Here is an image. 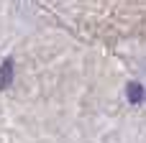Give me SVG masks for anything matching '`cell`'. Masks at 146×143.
<instances>
[{"label": "cell", "instance_id": "7a4b0ae2", "mask_svg": "<svg viewBox=\"0 0 146 143\" xmlns=\"http://www.w3.org/2000/svg\"><path fill=\"white\" fill-rule=\"evenodd\" d=\"M126 95H128V102H133V105H141V102H144V87H141V82H131Z\"/></svg>", "mask_w": 146, "mask_h": 143}, {"label": "cell", "instance_id": "6da1fadb", "mask_svg": "<svg viewBox=\"0 0 146 143\" xmlns=\"http://www.w3.org/2000/svg\"><path fill=\"white\" fill-rule=\"evenodd\" d=\"M10 82H13V59H5L0 64V90L10 87Z\"/></svg>", "mask_w": 146, "mask_h": 143}]
</instances>
